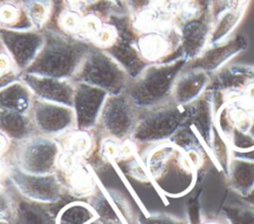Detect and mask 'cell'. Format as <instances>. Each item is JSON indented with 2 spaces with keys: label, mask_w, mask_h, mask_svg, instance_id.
<instances>
[{
  "label": "cell",
  "mask_w": 254,
  "mask_h": 224,
  "mask_svg": "<svg viewBox=\"0 0 254 224\" xmlns=\"http://www.w3.org/2000/svg\"><path fill=\"white\" fill-rule=\"evenodd\" d=\"M201 224H223V222L219 219H214V218H204Z\"/></svg>",
  "instance_id": "7bdbcfd3"
},
{
  "label": "cell",
  "mask_w": 254,
  "mask_h": 224,
  "mask_svg": "<svg viewBox=\"0 0 254 224\" xmlns=\"http://www.w3.org/2000/svg\"><path fill=\"white\" fill-rule=\"evenodd\" d=\"M43 34L44 45L24 72L60 79H72L91 46L81 39L54 30L43 31Z\"/></svg>",
  "instance_id": "7a4b0ae2"
},
{
  "label": "cell",
  "mask_w": 254,
  "mask_h": 224,
  "mask_svg": "<svg viewBox=\"0 0 254 224\" xmlns=\"http://www.w3.org/2000/svg\"><path fill=\"white\" fill-rule=\"evenodd\" d=\"M139 117V110L125 92L108 95L97 126L105 138L124 141L130 139Z\"/></svg>",
  "instance_id": "9c48e42d"
},
{
  "label": "cell",
  "mask_w": 254,
  "mask_h": 224,
  "mask_svg": "<svg viewBox=\"0 0 254 224\" xmlns=\"http://www.w3.org/2000/svg\"><path fill=\"white\" fill-rule=\"evenodd\" d=\"M144 165L148 177L168 196L185 195L197 181L199 169L170 141L153 145L145 154Z\"/></svg>",
  "instance_id": "6da1fadb"
},
{
  "label": "cell",
  "mask_w": 254,
  "mask_h": 224,
  "mask_svg": "<svg viewBox=\"0 0 254 224\" xmlns=\"http://www.w3.org/2000/svg\"><path fill=\"white\" fill-rule=\"evenodd\" d=\"M244 199H245L246 201H248V202H250L251 204H253V205H254V189L252 190V192H251L248 196L244 197Z\"/></svg>",
  "instance_id": "f6af8a7d"
},
{
  "label": "cell",
  "mask_w": 254,
  "mask_h": 224,
  "mask_svg": "<svg viewBox=\"0 0 254 224\" xmlns=\"http://www.w3.org/2000/svg\"><path fill=\"white\" fill-rule=\"evenodd\" d=\"M129 79L125 70L110 55L91 46L71 80L100 88L108 95H117L125 91Z\"/></svg>",
  "instance_id": "8992f818"
},
{
  "label": "cell",
  "mask_w": 254,
  "mask_h": 224,
  "mask_svg": "<svg viewBox=\"0 0 254 224\" xmlns=\"http://www.w3.org/2000/svg\"><path fill=\"white\" fill-rule=\"evenodd\" d=\"M34 98L28 86L19 79L0 90V110L29 114Z\"/></svg>",
  "instance_id": "484cf974"
},
{
  "label": "cell",
  "mask_w": 254,
  "mask_h": 224,
  "mask_svg": "<svg viewBox=\"0 0 254 224\" xmlns=\"http://www.w3.org/2000/svg\"><path fill=\"white\" fill-rule=\"evenodd\" d=\"M42 204L28 199L16 202L13 224H57V214L54 215Z\"/></svg>",
  "instance_id": "4316f807"
},
{
  "label": "cell",
  "mask_w": 254,
  "mask_h": 224,
  "mask_svg": "<svg viewBox=\"0 0 254 224\" xmlns=\"http://www.w3.org/2000/svg\"><path fill=\"white\" fill-rule=\"evenodd\" d=\"M247 39L235 36L222 43L208 46L196 58L188 61L185 68L200 69L208 74L219 71L229 60L247 49Z\"/></svg>",
  "instance_id": "e0dca14e"
},
{
  "label": "cell",
  "mask_w": 254,
  "mask_h": 224,
  "mask_svg": "<svg viewBox=\"0 0 254 224\" xmlns=\"http://www.w3.org/2000/svg\"><path fill=\"white\" fill-rule=\"evenodd\" d=\"M20 79L28 86L35 98L72 106L74 82L71 79H60L27 72H22Z\"/></svg>",
  "instance_id": "d6986e66"
},
{
  "label": "cell",
  "mask_w": 254,
  "mask_h": 224,
  "mask_svg": "<svg viewBox=\"0 0 254 224\" xmlns=\"http://www.w3.org/2000/svg\"><path fill=\"white\" fill-rule=\"evenodd\" d=\"M212 10L190 19L178 28L182 39V56L188 61L198 57L209 45L212 31Z\"/></svg>",
  "instance_id": "ac0fdd59"
},
{
  "label": "cell",
  "mask_w": 254,
  "mask_h": 224,
  "mask_svg": "<svg viewBox=\"0 0 254 224\" xmlns=\"http://www.w3.org/2000/svg\"><path fill=\"white\" fill-rule=\"evenodd\" d=\"M0 132L17 143L37 135L30 114L0 110Z\"/></svg>",
  "instance_id": "d4e9b609"
},
{
  "label": "cell",
  "mask_w": 254,
  "mask_h": 224,
  "mask_svg": "<svg viewBox=\"0 0 254 224\" xmlns=\"http://www.w3.org/2000/svg\"><path fill=\"white\" fill-rule=\"evenodd\" d=\"M21 72H19L15 67H12L11 69L0 73V90L6 87L7 85L17 81L20 79Z\"/></svg>",
  "instance_id": "ab89813d"
},
{
  "label": "cell",
  "mask_w": 254,
  "mask_h": 224,
  "mask_svg": "<svg viewBox=\"0 0 254 224\" xmlns=\"http://www.w3.org/2000/svg\"><path fill=\"white\" fill-rule=\"evenodd\" d=\"M249 3L238 6H224L213 13L212 31L209 45H216L229 39V36L239 25Z\"/></svg>",
  "instance_id": "cb8c5ba5"
},
{
  "label": "cell",
  "mask_w": 254,
  "mask_h": 224,
  "mask_svg": "<svg viewBox=\"0 0 254 224\" xmlns=\"http://www.w3.org/2000/svg\"><path fill=\"white\" fill-rule=\"evenodd\" d=\"M232 156L233 150L229 142L217 131L214 126L212 140L208 151V158L224 176L227 175Z\"/></svg>",
  "instance_id": "f546056e"
},
{
  "label": "cell",
  "mask_w": 254,
  "mask_h": 224,
  "mask_svg": "<svg viewBox=\"0 0 254 224\" xmlns=\"http://www.w3.org/2000/svg\"><path fill=\"white\" fill-rule=\"evenodd\" d=\"M60 179L68 194L75 198L90 197L98 186L92 170L84 165L83 161L72 168L61 172Z\"/></svg>",
  "instance_id": "603a6c76"
},
{
  "label": "cell",
  "mask_w": 254,
  "mask_h": 224,
  "mask_svg": "<svg viewBox=\"0 0 254 224\" xmlns=\"http://www.w3.org/2000/svg\"><path fill=\"white\" fill-rule=\"evenodd\" d=\"M229 187L241 197L248 196L254 189V151L233 152L227 175Z\"/></svg>",
  "instance_id": "44dd1931"
},
{
  "label": "cell",
  "mask_w": 254,
  "mask_h": 224,
  "mask_svg": "<svg viewBox=\"0 0 254 224\" xmlns=\"http://www.w3.org/2000/svg\"><path fill=\"white\" fill-rule=\"evenodd\" d=\"M41 31L17 30L0 27V43L12 59L14 67L24 72L34 61L44 45Z\"/></svg>",
  "instance_id": "4fadbf2b"
},
{
  "label": "cell",
  "mask_w": 254,
  "mask_h": 224,
  "mask_svg": "<svg viewBox=\"0 0 254 224\" xmlns=\"http://www.w3.org/2000/svg\"><path fill=\"white\" fill-rule=\"evenodd\" d=\"M190 115L188 123L202 142L207 155L214 129L215 110L209 92L205 91L197 100L190 104Z\"/></svg>",
  "instance_id": "7402d4cb"
},
{
  "label": "cell",
  "mask_w": 254,
  "mask_h": 224,
  "mask_svg": "<svg viewBox=\"0 0 254 224\" xmlns=\"http://www.w3.org/2000/svg\"><path fill=\"white\" fill-rule=\"evenodd\" d=\"M130 12L138 16L154 6V0H125Z\"/></svg>",
  "instance_id": "f35d334b"
},
{
  "label": "cell",
  "mask_w": 254,
  "mask_h": 224,
  "mask_svg": "<svg viewBox=\"0 0 254 224\" xmlns=\"http://www.w3.org/2000/svg\"><path fill=\"white\" fill-rule=\"evenodd\" d=\"M103 25L101 19L93 14H86L82 18V25L80 33L83 34L84 37L94 40L97 34L102 29Z\"/></svg>",
  "instance_id": "8d00e7d4"
},
{
  "label": "cell",
  "mask_w": 254,
  "mask_h": 224,
  "mask_svg": "<svg viewBox=\"0 0 254 224\" xmlns=\"http://www.w3.org/2000/svg\"><path fill=\"white\" fill-rule=\"evenodd\" d=\"M82 18L78 11L69 9L61 13L59 24L63 30L68 33H80Z\"/></svg>",
  "instance_id": "836d02e7"
},
{
  "label": "cell",
  "mask_w": 254,
  "mask_h": 224,
  "mask_svg": "<svg viewBox=\"0 0 254 224\" xmlns=\"http://www.w3.org/2000/svg\"><path fill=\"white\" fill-rule=\"evenodd\" d=\"M107 21L115 28L117 38L104 51L120 64L130 79L136 78L149 65L137 48V29L128 16L112 14Z\"/></svg>",
  "instance_id": "ba28073f"
},
{
  "label": "cell",
  "mask_w": 254,
  "mask_h": 224,
  "mask_svg": "<svg viewBox=\"0 0 254 224\" xmlns=\"http://www.w3.org/2000/svg\"><path fill=\"white\" fill-rule=\"evenodd\" d=\"M181 46V33L176 25L142 32L137 39L138 51L149 64L169 62L179 58L174 54L182 55Z\"/></svg>",
  "instance_id": "7c38bea8"
},
{
  "label": "cell",
  "mask_w": 254,
  "mask_h": 224,
  "mask_svg": "<svg viewBox=\"0 0 254 224\" xmlns=\"http://www.w3.org/2000/svg\"><path fill=\"white\" fill-rule=\"evenodd\" d=\"M187 221L189 224H201L204 217L201 208V191H196L187 202Z\"/></svg>",
  "instance_id": "d590c367"
},
{
  "label": "cell",
  "mask_w": 254,
  "mask_h": 224,
  "mask_svg": "<svg viewBox=\"0 0 254 224\" xmlns=\"http://www.w3.org/2000/svg\"><path fill=\"white\" fill-rule=\"evenodd\" d=\"M108 1H110V2H113V3H115V4H118L119 2H121L122 0H108Z\"/></svg>",
  "instance_id": "7dc6e473"
},
{
  "label": "cell",
  "mask_w": 254,
  "mask_h": 224,
  "mask_svg": "<svg viewBox=\"0 0 254 224\" xmlns=\"http://www.w3.org/2000/svg\"><path fill=\"white\" fill-rule=\"evenodd\" d=\"M190 104L182 106L173 100L159 107L139 111L131 140L137 145H156L169 141L190 118Z\"/></svg>",
  "instance_id": "277c9868"
},
{
  "label": "cell",
  "mask_w": 254,
  "mask_h": 224,
  "mask_svg": "<svg viewBox=\"0 0 254 224\" xmlns=\"http://www.w3.org/2000/svg\"><path fill=\"white\" fill-rule=\"evenodd\" d=\"M87 202L100 224H134L129 202L115 190L97 186Z\"/></svg>",
  "instance_id": "2e32d148"
},
{
  "label": "cell",
  "mask_w": 254,
  "mask_h": 224,
  "mask_svg": "<svg viewBox=\"0 0 254 224\" xmlns=\"http://www.w3.org/2000/svg\"><path fill=\"white\" fill-rule=\"evenodd\" d=\"M14 67L12 59L8 56V54L0 53V73H3L9 69Z\"/></svg>",
  "instance_id": "60d3db41"
},
{
  "label": "cell",
  "mask_w": 254,
  "mask_h": 224,
  "mask_svg": "<svg viewBox=\"0 0 254 224\" xmlns=\"http://www.w3.org/2000/svg\"><path fill=\"white\" fill-rule=\"evenodd\" d=\"M33 28L41 29L50 17L52 2L50 0H26L22 5Z\"/></svg>",
  "instance_id": "1f68e13d"
},
{
  "label": "cell",
  "mask_w": 254,
  "mask_h": 224,
  "mask_svg": "<svg viewBox=\"0 0 254 224\" xmlns=\"http://www.w3.org/2000/svg\"><path fill=\"white\" fill-rule=\"evenodd\" d=\"M57 224H100L95 212L83 201H72L57 214Z\"/></svg>",
  "instance_id": "83f0119b"
},
{
  "label": "cell",
  "mask_w": 254,
  "mask_h": 224,
  "mask_svg": "<svg viewBox=\"0 0 254 224\" xmlns=\"http://www.w3.org/2000/svg\"><path fill=\"white\" fill-rule=\"evenodd\" d=\"M6 171H8V169L6 168L5 164L3 163V161H2L1 158H0V180H1V178L3 177V175L5 174ZM0 187H1V185H0Z\"/></svg>",
  "instance_id": "ee69618b"
},
{
  "label": "cell",
  "mask_w": 254,
  "mask_h": 224,
  "mask_svg": "<svg viewBox=\"0 0 254 224\" xmlns=\"http://www.w3.org/2000/svg\"><path fill=\"white\" fill-rule=\"evenodd\" d=\"M116 38H117V33L115 28L110 24H107V25H103L102 29L94 38L93 42L96 47L102 50H105L115 42Z\"/></svg>",
  "instance_id": "74e56055"
},
{
  "label": "cell",
  "mask_w": 254,
  "mask_h": 224,
  "mask_svg": "<svg viewBox=\"0 0 254 224\" xmlns=\"http://www.w3.org/2000/svg\"><path fill=\"white\" fill-rule=\"evenodd\" d=\"M0 224H7V223H0Z\"/></svg>",
  "instance_id": "c3c4849f"
},
{
  "label": "cell",
  "mask_w": 254,
  "mask_h": 224,
  "mask_svg": "<svg viewBox=\"0 0 254 224\" xmlns=\"http://www.w3.org/2000/svg\"><path fill=\"white\" fill-rule=\"evenodd\" d=\"M187 63L183 56L169 62L151 63L136 78L129 79L124 92L139 111L164 105L172 100L175 82Z\"/></svg>",
  "instance_id": "3957f363"
},
{
  "label": "cell",
  "mask_w": 254,
  "mask_h": 224,
  "mask_svg": "<svg viewBox=\"0 0 254 224\" xmlns=\"http://www.w3.org/2000/svg\"><path fill=\"white\" fill-rule=\"evenodd\" d=\"M61 145L57 139L35 135L18 143L15 151V166L32 174L57 172Z\"/></svg>",
  "instance_id": "52a82bcc"
},
{
  "label": "cell",
  "mask_w": 254,
  "mask_h": 224,
  "mask_svg": "<svg viewBox=\"0 0 254 224\" xmlns=\"http://www.w3.org/2000/svg\"><path fill=\"white\" fill-rule=\"evenodd\" d=\"M8 177L19 193L30 201L50 204L59 201L63 194L64 186L57 172L32 174L13 166L8 169Z\"/></svg>",
  "instance_id": "8fae6325"
},
{
  "label": "cell",
  "mask_w": 254,
  "mask_h": 224,
  "mask_svg": "<svg viewBox=\"0 0 254 224\" xmlns=\"http://www.w3.org/2000/svg\"><path fill=\"white\" fill-rule=\"evenodd\" d=\"M253 85L254 66L233 64L214 73L205 91L210 93L216 111L226 101L246 98Z\"/></svg>",
  "instance_id": "30bf717a"
},
{
  "label": "cell",
  "mask_w": 254,
  "mask_h": 224,
  "mask_svg": "<svg viewBox=\"0 0 254 224\" xmlns=\"http://www.w3.org/2000/svg\"><path fill=\"white\" fill-rule=\"evenodd\" d=\"M37 133L50 138H59L75 129L72 107L34 98L29 112Z\"/></svg>",
  "instance_id": "5bb4252c"
},
{
  "label": "cell",
  "mask_w": 254,
  "mask_h": 224,
  "mask_svg": "<svg viewBox=\"0 0 254 224\" xmlns=\"http://www.w3.org/2000/svg\"><path fill=\"white\" fill-rule=\"evenodd\" d=\"M210 78L203 70L185 68L175 82L172 100L182 106L193 103L205 92Z\"/></svg>",
  "instance_id": "ffe728a7"
},
{
  "label": "cell",
  "mask_w": 254,
  "mask_h": 224,
  "mask_svg": "<svg viewBox=\"0 0 254 224\" xmlns=\"http://www.w3.org/2000/svg\"><path fill=\"white\" fill-rule=\"evenodd\" d=\"M9 1H11V0H0V7H1L2 5H4L5 3L9 2Z\"/></svg>",
  "instance_id": "bcb514c9"
},
{
  "label": "cell",
  "mask_w": 254,
  "mask_h": 224,
  "mask_svg": "<svg viewBox=\"0 0 254 224\" xmlns=\"http://www.w3.org/2000/svg\"><path fill=\"white\" fill-rule=\"evenodd\" d=\"M214 126L233 152L254 151V101L245 98L226 101L215 111Z\"/></svg>",
  "instance_id": "5b68a950"
},
{
  "label": "cell",
  "mask_w": 254,
  "mask_h": 224,
  "mask_svg": "<svg viewBox=\"0 0 254 224\" xmlns=\"http://www.w3.org/2000/svg\"><path fill=\"white\" fill-rule=\"evenodd\" d=\"M9 144L10 140L3 133L0 132V156L3 155L8 150Z\"/></svg>",
  "instance_id": "b9f144b4"
},
{
  "label": "cell",
  "mask_w": 254,
  "mask_h": 224,
  "mask_svg": "<svg viewBox=\"0 0 254 224\" xmlns=\"http://www.w3.org/2000/svg\"><path fill=\"white\" fill-rule=\"evenodd\" d=\"M108 93L95 86L74 82L72 109L75 129L90 131L97 126L99 116Z\"/></svg>",
  "instance_id": "9a60e30c"
},
{
  "label": "cell",
  "mask_w": 254,
  "mask_h": 224,
  "mask_svg": "<svg viewBox=\"0 0 254 224\" xmlns=\"http://www.w3.org/2000/svg\"><path fill=\"white\" fill-rule=\"evenodd\" d=\"M220 215L226 224H254V205L245 199L226 203Z\"/></svg>",
  "instance_id": "4dcf8cb0"
},
{
  "label": "cell",
  "mask_w": 254,
  "mask_h": 224,
  "mask_svg": "<svg viewBox=\"0 0 254 224\" xmlns=\"http://www.w3.org/2000/svg\"><path fill=\"white\" fill-rule=\"evenodd\" d=\"M58 142L63 152H66L82 160L89 156L93 148V139L89 131L73 129L61 136V141Z\"/></svg>",
  "instance_id": "f1b7e54d"
},
{
  "label": "cell",
  "mask_w": 254,
  "mask_h": 224,
  "mask_svg": "<svg viewBox=\"0 0 254 224\" xmlns=\"http://www.w3.org/2000/svg\"><path fill=\"white\" fill-rule=\"evenodd\" d=\"M136 224H189L187 219L178 218L167 213L140 214L136 218Z\"/></svg>",
  "instance_id": "e575fe53"
},
{
  "label": "cell",
  "mask_w": 254,
  "mask_h": 224,
  "mask_svg": "<svg viewBox=\"0 0 254 224\" xmlns=\"http://www.w3.org/2000/svg\"><path fill=\"white\" fill-rule=\"evenodd\" d=\"M16 215V201L0 187V223L13 224Z\"/></svg>",
  "instance_id": "d6a6232c"
}]
</instances>
